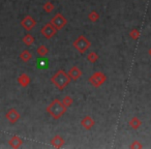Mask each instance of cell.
Here are the masks:
<instances>
[{"instance_id": "obj_15", "label": "cell", "mask_w": 151, "mask_h": 149, "mask_svg": "<svg viewBox=\"0 0 151 149\" xmlns=\"http://www.w3.org/2000/svg\"><path fill=\"white\" fill-rule=\"evenodd\" d=\"M22 42H24V45H25L26 47H31L32 45L35 42V38H34V36L32 35V34L27 33L24 35L23 38H22Z\"/></svg>"}, {"instance_id": "obj_16", "label": "cell", "mask_w": 151, "mask_h": 149, "mask_svg": "<svg viewBox=\"0 0 151 149\" xmlns=\"http://www.w3.org/2000/svg\"><path fill=\"white\" fill-rule=\"evenodd\" d=\"M128 125H129L132 130H137L141 127V125H142V121H141L138 117H132V119L128 121Z\"/></svg>"}, {"instance_id": "obj_7", "label": "cell", "mask_w": 151, "mask_h": 149, "mask_svg": "<svg viewBox=\"0 0 151 149\" xmlns=\"http://www.w3.org/2000/svg\"><path fill=\"white\" fill-rule=\"evenodd\" d=\"M20 24H21L22 28H23L24 30H26V31H31V30L36 26V21L32 16L26 15L22 18Z\"/></svg>"}, {"instance_id": "obj_24", "label": "cell", "mask_w": 151, "mask_h": 149, "mask_svg": "<svg viewBox=\"0 0 151 149\" xmlns=\"http://www.w3.org/2000/svg\"><path fill=\"white\" fill-rule=\"evenodd\" d=\"M148 54H149V56H150V57H151V48H150V49H149V51H148Z\"/></svg>"}, {"instance_id": "obj_8", "label": "cell", "mask_w": 151, "mask_h": 149, "mask_svg": "<svg viewBox=\"0 0 151 149\" xmlns=\"http://www.w3.org/2000/svg\"><path fill=\"white\" fill-rule=\"evenodd\" d=\"M5 118H6V120L11 124H16L20 120V118H21V114H20L16 109L12 108V109H9V111L6 112Z\"/></svg>"}, {"instance_id": "obj_13", "label": "cell", "mask_w": 151, "mask_h": 149, "mask_svg": "<svg viewBox=\"0 0 151 149\" xmlns=\"http://www.w3.org/2000/svg\"><path fill=\"white\" fill-rule=\"evenodd\" d=\"M17 81H18V83L20 84V86L24 87V88L28 87L30 83H31V79H30V77L28 76L27 73H21V75L18 77Z\"/></svg>"}, {"instance_id": "obj_25", "label": "cell", "mask_w": 151, "mask_h": 149, "mask_svg": "<svg viewBox=\"0 0 151 149\" xmlns=\"http://www.w3.org/2000/svg\"><path fill=\"white\" fill-rule=\"evenodd\" d=\"M150 77H151V75H150Z\"/></svg>"}, {"instance_id": "obj_2", "label": "cell", "mask_w": 151, "mask_h": 149, "mask_svg": "<svg viewBox=\"0 0 151 149\" xmlns=\"http://www.w3.org/2000/svg\"><path fill=\"white\" fill-rule=\"evenodd\" d=\"M46 111H47V113L52 116L55 120H58L66 113L67 107H65V106L63 105V103L60 99H54V101H52V103L47 107Z\"/></svg>"}, {"instance_id": "obj_18", "label": "cell", "mask_w": 151, "mask_h": 149, "mask_svg": "<svg viewBox=\"0 0 151 149\" xmlns=\"http://www.w3.org/2000/svg\"><path fill=\"white\" fill-rule=\"evenodd\" d=\"M88 20L92 23H96L99 20V14L97 13L95 9H92L90 13L88 14Z\"/></svg>"}, {"instance_id": "obj_4", "label": "cell", "mask_w": 151, "mask_h": 149, "mask_svg": "<svg viewBox=\"0 0 151 149\" xmlns=\"http://www.w3.org/2000/svg\"><path fill=\"white\" fill-rule=\"evenodd\" d=\"M107 81V76L104 71H95L88 78V82L90 83L91 86L99 88V87L103 86Z\"/></svg>"}, {"instance_id": "obj_19", "label": "cell", "mask_w": 151, "mask_h": 149, "mask_svg": "<svg viewBox=\"0 0 151 149\" xmlns=\"http://www.w3.org/2000/svg\"><path fill=\"white\" fill-rule=\"evenodd\" d=\"M42 9H44V12L46 14H50L55 9V6L51 1H47V2L44 3V5H42Z\"/></svg>"}, {"instance_id": "obj_21", "label": "cell", "mask_w": 151, "mask_h": 149, "mask_svg": "<svg viewBox=\"0 0 151 149\" xmlns=\"http://www.w3.org/2000/svg\"><path fill=\"white\" fill-rule=\"evenodd\" d=\"M141 36V32L139 29H137V28H134V29H132L129 31V37L132 38V40H138L139 38H140Z\"/></svg>"}, {"instance_id": "obj_5", "label": "cell", "mask_w": 151, "mask_h": 149, "mask_svg": "<svg viewBox=\"0 0 151 149\" xmlns=\"http://www.w3.org/2000/svg\"><path fill=\"white\" fill-rule=\"evenodd\" d=\"M57 31H58V30L54 27V25H53L51 22L45 24V25L40 28V33H42V36H44L45 38H47V40H51V38L54 37L57 34Z\"/></svg>"}, {"instance_id": "obj_11", "label": "cell", "mask_w": 151, "mask_h": 149, "mask_svg": "<svg viewBox=\"0 0 151 149\" xmlns=\"http://www.w3.org/2000/svg\"><path fill=\"white\" fill-rule=\"evenodd\" d=\"M65 143V140L63 137H61L60 135H56V136H54L52 139L50 140V144L52 147H54V148H61V147L64 145Z\"/></svg>"}, {"instance_id": "obj_14", "label": "cell", "mask_w": 151, "mask_h": 149, "mask_svg": "<svg viewBox=\"0 0 151 149\" xmlns=\"http://www.w3.org/2000/svg\"><path fill=\"white\" fill-rule=\"evenodd\" d=\"M19 58L21 59V61H23V62H25V63L29 62V61L32 59V54L28 49H25V50H23L21 53H20Z\"/></svg>"}, {"instance_id": "obj_10", "label": "cell", "mask_w": 151, "mask_h": 149, "mask_svg": "<svg viewBox=\"0 0 151 149\" xmlns=\"http://www.w3.org/2000/svg\"><path fill=\"white\" fill-rule=\"evenodd\" d=\"M81 125L83 126V128L86 130H92V127L95 125V121L93 120L92 117H90V116H85V117L82 118V120H81Z\"/></svg>"}, {"instance_id": "obj_22", "label": "cell", "mask_w": 151, "mask_h": 149, "mask_svg": "<svg viewBox=\"0 0 151 149\" xmlns=\"http://www.w3.org/2000/svg\"><path fill=\"white\" fill-rule=\"evenodd\" d=\"M61 101H62L63 105H64L65 107L69 108V107H71V105L73 104V99L71 96H69V95H65Z\"/></svg>"}, {"instance_id": "obj_23", "label": "cell", "mask_w": 151, "mask_h": 149, "mask_svg": "<svg viewBox=\"0 0 151 149\" xmlns=\"http://www.w3.org/2000/svg\"><path fill=\"white\" fill-rule=\"evenodd\" d=\"M129 148L130 149H142L143 148V145L140 141H134L132 144L129 145Z\"/></svg>"}, {"instance_id": "obj_9", "label": "cell", "mask_w": 151, "mask_h": 149, "mask_svg": "<svg viewBox=\"0 0 151 149\" xmlns=\"http://www.w3.org/2000/svg\"><path fill=\"white\" fill-rule=\"evenodd\" d=\"M67 73H68V76L71 79V81H78L83 76V71L77 65H73V67H70V69L67 71Z\"/></svg>"}, {"instance_id": "obj_17", "label": "cell", "mask_w": 151, "mask_h": 149, "mask_svg": "<svg viewBox=\"0 0 151 149\" xmlns=\"http://www.w3.org/2000/svg\"><path fill=\"white\" fill-rule=\"evenodd\" d=\"M36 53H37L38 56L46 57L47 55L49 54V49L47 48L45 45H40V46H38L37 49H36Z\"/></svg>"}, {"instance_id": "obj_12", "label": "cell", "mask_w": 151, "mask_h": 149, "mask_svg": "<svg viewBox=\"0 0 151 149\" xmlns=\"http://www.w3.org/2000/svg\"><path fill=\"white\" fill-rule=\"evenodd\" d=\"M23 143H24V140L21 138V137H19V136H13L11 139L9 140V147H12V148H14V149H18V148H20V147L23 145Z\"/></svg>"}, {"instance_id": "obj_6", "label": "cell", "mask_w": 151, "mask_h": 149, "mask_svg": "<svg viewBox=\"0 0 151 149\" xmlns=\"http://www.w3.org/2000/svg\"><path fill=\"white\" fill-rule=\"evenodd\" d=\"M50 22L54 25V27L56 28L58 31L61 29H63V28L67 25V19L61 13L56 14V15L51 19Z\"/></svg>"}, {"instance_id": "obj_20", "label": "cell", "mask_w": 151, "mask_h": 149, "mask_svg": "<svg viewBox=\"0 0 151 149\" xmlns=\"http://www.w3.org/2000/svg\"><path fill=\"white\" fill-rule=\"evenodd\" d=\"M99 58V54H97L96 52H94V51H92V52H90L88 55H87V60H88L90 63H95V62H97Z\"/></svg>"}, {"instance_id": "obj_1", "label": "cell", "mask_w": 151, "mask_h": 149, "mask_svg": "<svg viewBox=\"0 0 151 149\" xmlns=\"http://www.w3.org/2000/svg\"><path fill=\"white\" fill-rule=\"evenodd\" d=\"M71 82V79L69 78L68 73L63 69H59L51 77V83L56 87L58 90L62 91L66 88Z\"/></svg>"}, {"instance_id": "obj_3", "label": "cell", "mask_w": 151, "mask_h": 149, "mask_svg": "<svg viewBox=\"0 0 151 149\" xmlns=\"http://www.w3.org/2000/svg\"><path fill=\"white\" fill-rule=\"evenodd\" d=\"M73 47L78 51L81 54H84L90 49L91 42L84 35V34H80L78 37L76 38L73 42Z\"/></svg>"}]
</instances>
